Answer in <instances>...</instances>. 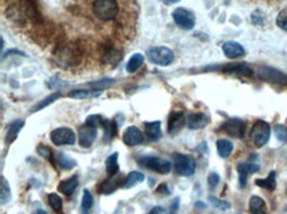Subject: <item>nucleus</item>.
Segmentation results:
<instances>
[{
  "label": "nucleus",
  "mask_w": 287,
  "mask_h": 214,
  "mask_svg": "<svg viewBox=\"0 0 287 214\" xmlns=\"http://www.w3.org/2000/svg\"><path fill=\"white\" fill-rule=\"evenodd\" d=\"M102 93V90H97V92H90V90H84V89H77L70 92V97L77 99H85V98H94L98 97Z\"/></svg>",
  "instance_id": "obj_29"
},
{
  "label": "nucleus",
  "mask_w": 287,
  "mask_h": 214,
  "mask_svg": "<svg viewBox=\"0 0 287 214\" xmlns=\"http://www.w3.org/2000/svg\"><path fill=\"white\" fill-rule=\"evenodd\" d=\"M277 25L282 31L287 32V7L280 11L279 15L277 16Z\"/></svg>",
  "instance_id": "obj_36"
},
{
  "label": "nucleus",
  "mask_w": 287,
  "mask_h": 214,
  "mask_svg": "<svg viewBox=\"0 0 287 214\" xmlns=\"http://www.w3.org/2000/svg\"><path fill=\"white\" fill-rule=\"evenodd\" d=\"M102 129L105 131V139L109 142L116 135V124L114 120H107V119H103L102 123Z\"/></svg>",
  "instance_id": "obj_28"
},
{
  "label": "nucleus",
  "mask_w": 287,
  "mask_h": 214,
  "mask_svg": "<svg viewBox=\"0 0 287 214\" xmlns=\"http://www.w3.org/2000/svg\"><path fill=\"white\" fill-rule=\"evenodd\" d=\"M143 181H144V175L142 174V172H130V174L127 175L126 179H125V181H123L122 188H125V189H130V188L135 187V185L143 183Z\"/></svg>",
  "instance_id": "obj_24"
},
{
  "label": "nucleus",
  "mask_w": 287,
  "mask_h": 214,
  "mask_svg": "<svg viewBox=\"0 0 287 214\" xmlns=\"http://www.w3.org/2000/svg\"><path fill=\"white\" fill-rule=\"evenodd\" d=\"M271 130L269 123L263 122V120H257L254 123L252 133H250V139L254 143V146L261 148V147L266 146L269 139H270Z\"/></svg>",
  "instance_id": "obj_2"
},
{
  "label": "nucleus",
  "mask_w": 287,
  "mask_h": 214,
  "mask_svg": "<svg viewBox=\"0 0 287 214\" xmlns=\"http://www.w3.org/2000/svg\"><path fill=\"white\" fill-rule=\"evenodd\" d=\"M274 133H275V136L280 142H283L287 144V127L282 126V124H278V126L274 127Z\"/></svg>",
  "instance_id": "obj_37"
},
{
  "label": "nucleus",
  "mask_w": 287,
  "mask_h": 214,
  "mask_svg": "<svg viewBox=\"0 0 287 214\" xmlns=\"http://www.w3.org/2000/svg\"><path fill=\"white\" fill-rule=\"evenodd\" d=\"M2 193H0V197H2V204L6 205L8 204L11 201V188H10V184L8 181L6 180V177L2 176Z\"/></svg>",
  "instance_id": "obj_31"
},
{
  "label": "nucleus",
  "mask_w": 287,
  "mask_h": 214,
  "mask_svg": "<svg viewBox=\"0 0 287 214\" xmlns=\"http://www.w3.org/2000/svg\"><path fill=\"white\" fill-rule=\"evenodd\" d=\"M228 135L233 136V138H243L245 135V123L243 120L238 118L228 119L221 127Z\"/></svg>",
  "instance_id": "obj_10"
},
{
  "label": "nucleus",
  "mask_w": 287,
  "mask_h": 214,
  "mask_svg": "<svg viewBox=\"0 0 287 214\" xmlns=\"http://www.w3.org/2000/svg\"><path fill=\"white\" fill-rule=\"evenodd\" d=\"M93 204H94V198H93L92 193H90L88 189H85L84 190V196H82V202H81L82 213L88 214V211L93 207Z\"/></svg>",
  "instance_id": "obj_30"
},
{
  "label": "nucleus",
  "mask_w": 287,
  "mask_h": 214,
  "mask_svg": "<svg viewBox=\"0 0 287 214\" xmlns=\"http://www.w3.org/2000/svg\"><path fill=\"white\" fill-rule=\"evenodd\" d=\"M37 214H47V211H44V210H38V211H37Z\"/></svg>",
  "instance_id": "obj_48"
},
{
  "label": "nucleus",
  "mask_w": 287,
  "mask_h": 214,
  "mask_svg": "<svg viewBox=\"0 0 287 214\" xmlns=\"http://www.w3.org/2000/svg\"><path fill=\"white\" fill-rule=\"evenodd\" d=\"M226 74H234V75H252L253 74V69L250 68L248 64H233L226 65L225 68L222 69Z\"/></svg>",
  "instance_id": "obj_17"
},
{
  "label": "nucleus",
  "mask_w": 287,
  "mask_h": 214,
  "mask_svg": "<svg viewBox=\"0 0 287 214\" xmlns=\"http://www.w3.org/2000/svg\"><path fill=\"white\" fill-rule=\"evenodd\" d=\"M185 123H187V118H185L184 112H172L170 118H168V134L170 135L179 134L181 131V129L184 127Z\"/></svg>",
  "instance_id": "obj_12"
},
{
  "label": "nucleus",
  "mask_w": 287,
  "mask_h": 214,
  "mask_svg": "<svg viewBox=\"0 0 287 214\" xmlns=\"http://www.w3.org/2000/svg\"><path fill=\"white\" fill-rule=\"evenodd\" d=\"M179 201H180V198H175L174 202H172V205H171V214H175V211L178 210Z\"/></svg>",
  "instance_id": "obj_44"
},
{
  "label": "nucleus",
  "mask_w": 287,
  "mask_h": 214,
  "mask_svg": "<svg viewBox=\"0 0 287 214\" xmlns=\"http://www.w3.org/2000/svg\"><path fill=\"white\" fill-rule=\"evenodd\" d=\"M51 140L55 146H73L75 143V134L68 127H60L52 131Z\"/></svg>",
  "instance_id": "obj_6"
},
{
  "label": "nucleus",
  "mask_w": 287,
  "mask_h": 214,
  "mask_svg": "<svg viewBox=\"0 0 287 214\" xmlns=\"http://www.w3.org/2000/svg\"><path fill=\"white\" fill-rule=\"evenodd\" d=\"M196 207H198V209H204L205 205H204V204H201V202H200V201H198L197 204H196Z\"/></svg>",
  "instance_id": "obj_47"
},
{
  "label": "nucleus",
  "mask_w": 287,
  "mask_h": 214,
  "mask_svg": "<svg viewBox=\"0 0 287 214\" xmlns=\"http://www.w3.org/2000/svg\"><path fill=\"white\" fill-rule=\"evenodd\" d=\"M48 204H49V206L53 209V210L56 211V213H61V210H62V200H61V197L58 196V194H56V193H51L48 196Z\"/></svg>",
  "instance_id": "obj_32"
},
{
  "label": "nucleus",
  "mask_w": 287,
  "mask_h": 214,
  "mask_svg": "<svg viewBox=\"0 0 287 214\" xmlns=\"http://www.w3.org/2000/svg\"><path fill=\"white\" fill-rule=\"evenodd\" d=\"M147 57L152 64L167 66V65L172 64L175 55L174 52L167 47H154L147 51Z\"/></svg>",
  "instance_id": "obj_3"
},
{
  "label": "nucleus",
  "mask_w": 287,
  "mask_h": 214,
  "mask_svg": "<svg viewBox=\"0 0 287 214\" xmlns=\"http://www.w3.org/2000/svg\"><path fill=\"white\" fill-rule=\"evenodd\" d=\"M37 152H38V155H41V156L44 157V159L52 160V151H51V148H48V147L38 146Z\"/></svg>",
  "instance_id": "obj_41"
},
{
  "label": "nucleus",
  "mask_w": 287,
  "mask_h": 214,
  "mask_svg": "<svg viewBox=\"0 0 287 214\" xmlns=\"http://www.w3.org/2000/svg\"><path fill=\"white\" fill-rule=\"evenodd\" d=\"M143 62H144V56L140 55V53H135V55L130 58V61L127 62V66H126L127 71H129V73H135V71L143 65Z\"/></svg>",
  "instance_id": "obj_27"
},
{
  "label": "nucleus",
  "mask_w": 287,
  "mask_h": 214,
  "mask_svg": "<svg viewBox=\"0 0 287 214\" xmlns=\"http://www.w3.org/2000/svg\"><path fill=\"white\" fill-rule=\"evenodd\" d=\"M98 127L93 126L90 123H86L84 126L79 127L78 130V142L79 146L84 148H89L93 146V143L96 142L97 135H98Z\"/></svg>",
  "instance_id": "obj_9"
},
{
  "label": "nucleus",
  "mask_w": 287,
  "mask_h": 214,
  "mask_svg": "<svg viewBox=\"0 0 287 214\" xmlns=\"http://www.w3.org/2000/svg\"><path fill=\"white\" fill-rule=\"evenodd\" d=\"M163 2H166V3H168V4H174V3H178V2H180V0H163Z\"/></svg>",
  "instance_id": "obj_46"
},
{
  "label": "nucleus",
  "mask_w": 287,
  "mask_h": 214,
  "mask_svg": "<svg viewBox=\"0 0 287 214\" xmlns=\"http://www.w3.org/2000/svg\"><path fill=\"white\" fill-rule=\"evenodd\" d=\"M119 12L116 0H94L93 2V14L101 21H111Z\"/></svg>",
  "instance_id": "obj_1"
},
{
  "label": "nucleus",
  "mask_w": 287,
  "mask_h": 214,
  "mask_svg": "<svg viewBox=\"0 0 287 214\" xmlns=\"http://www.w3.org/2000/svg\"><path fill=\"white\" fill-rule=\"evenodd\" d=\"M208 201L212 204V206H215L216 209H220V210H228V209H230V204L228 201L219 200L215 196H209Z\"/></svg>",
  "instance_id": "obj_34"
},
{
  "label": "nucleus",
  "mask_w": 287,
  "mask_h": 214,
  "mask_svg": "<svg viewBox=\"0 0 287 214\" xmlns=\"http://www.w3.org/2000/svg\"><path fill=\"white\" fill-rule=\"evenodd\" d=\"M61 97V94L60 93H55V94H52V95H49V97H47V98L44 99V101H41L40 103H37V105L34 106V109L32 110V111H38V110H43V109H45L47 106H49V105H52V103L55 102V101H57L58 98Z\"/></svg>",
  "instance_id": "obj_33"
},
{
  "label": "nucleus",
  "mask_w": 287,
  "mask_h": 214,
  "mask_svg": "<svg viewBox=\"0 0 287 214\" xmlns=\"http://www.w3.org/2000/svg\"><path fill=\"white\" fill-rule=\"evenodd\" d=\"M77 187H78V177L72 176L70 179H66V180L58 184V192H61L66 196H70V194L74 193Z\"/></svg>",
  "instance_id": "obj_19"
},
{
  "label": "nucleus",
  "mask_w": 287,
  "mask_h": 214,
  "mask_svg": "<svg viewBox=\"0 0 287 214\" xmlns=\"http://www.w3.org/2000/svg\"><path fill=\"white\" fill-rule=\"evenodd\" d=\"M139 165L143 168H147L151 170H156L157 174L168 175L171 172V163L168 160L160 159L155 156H146L143 159H139Z\"/></svg>",
  "instance_id": "obj_5"
},
{
  "label": "nucleus",
  "mask_w": 287,
  "mask_h": 214,
  "mask_svg": "<svg viewBox=\"0 0 287 214\" xmlns=\"http://www.w3.org/2000/svg\"><path fill=\"white\" fill-rule=\"evenodd\" d=\"M222 52L226 57L229 58H238L241 56L245 55V49L241 44L236 42V41H228L222 45Z\"/></svg>",
  "instance_id": "obj_16"
},
{
  "label": "nucleus",
  "mask_w": 287,
  "mask_h": 214,
  "mask_svg": "<svg viewBox=\"0 0 287 214\" xmlns=\"http://www.w3.org/2000/svg\"><path fill=\"white\" fill-rule=\"evenodd\" d=\"M123 177L120 175H115V176H110L109 180L103 181L99 187V193L110 194L114 193L116 189L123 185Z\"/></svg>",
  "instance_id": "obj_15"
},
{
  "label": "nucleus",
  "mask_w": 287,
  "mask_h": 214,
  "mask_svg": "<svg viewBox=\"0 0 287 214\" xmlns=\"http://www.w3.org/2000/svg\"><path fill=\"white\" fill-rule=\"evenodd\" d=\"M156 192H157V193H160V194H166V196H168V194L171 193L166 184H160V185L156 188Z\"/></svg>",
  "instance_id": "obj_42"
},
{
  "label": "nucleus",
  "mask_w": 287,
  "mask_h": 214,
  "mask_svg": "<svg viewBox=\"0 0 287 214\" xmlns=\"http://www.w3.org/2000/svg\"><path fill=\"white\" fill-rule=\"evenodd\" d=\"M56 160H57V164L62 169H72V168H74V166L77 165L75 160L72 159V157H69L68 155H65L64 152H58L57 156H56Z\"/></svg>",
  "instance_id": "obj_26"
},
{
  "label": "nucleus",
  "mask_w": 287,
  "mask_h": 214,
  "mask_svg": "<svg viewBox=\"0 0 287 214\" xmlns=\"http://www.w3.org/2000/svg\"><path fill=\"white\" fill-rule=\"evenodd\" d=\"M258 75L263 81L275 83V85H287V74L282 73L278 69L270 68V66H261L258 69Z\"/></svg>",
  "instance_id": "obj_8"
},
{
  "label": "nucleus",
  "mask_w": 287,
  "mask_h": 214,
  "mask_svg": "<svg viewBox=\"0 0 287 214\" xmlns=\"http://www.w3.org/2000/svg\"><path fill=\"white\" fill-rule=\"evenodd\" d=\"M11 55H20V56H23V57H25V55L23 53V52L16 51V49H11V51H8V52H6V53H4L3 58L6 57V56H11Z\"/></svg>",
  "instance_id": "obj_43"
},
{
  "label": "nucleus",
  "mask_w": 287,
  "mask_h": 214,
  "mask_svg": "<svg viewBox=\"0 0 287 214\" xmlns=\"http://www.w3.org/2000/svg\"><path fill=\"white\" fill-rule=\"evenodd\" d=\"M211 119L208 115H205L202 112H195V114H189L187 116V126L191 130H201L205 126H208Z\"/></svg>",
  "instance_id": "obj_14"
},
{
  "label": "nucleus",
  "mask_w": 287,
  "mask_h": 214,
  "mask_svg": "<svg viewBox=\"0 0 287 214\" xmlns=\"http://www.w3.org/2000/svg\"><path fill=\"white\" fill-rule=\"evenodd\" d=\"M103 119L101 115H90L88 116V119H86V123H90V124H93V126L96 127H102V123H103Z\"/></svg>",
  "instance_id": "obj_38"
},
{
  "label": "nucleus",
  "mask_w": 287,
  "mask_h": 214,
  "mask_svg": "<svg viewBox=\"0 0 287 214\" xmlns=\"http://www.w3.org/2000/svg\"><path fill=\"white\" fill-rule=\"evenodd\" d=\"M146 135L150 140H159L161 138V124L159 120L156 122H146L144 123Z\"/></svg>",
  "instance_id": "obj_20"
},
{
  "label": "nucleus",
  "mask_w": 287,
  "mask_h": 214,
  "mask_svg": "<svg viewBox=\"0 0 287 214\" xmlns=\"http://www.w3.org/2000/svg\"><path fill=\"white\" fill-rule=\"evenodd\" d=\"M164 213V209L161 206H155L151 209V211L148 214H163Z\"/></svg>",
  "instance_id": "obj_45"
},
{
  "label": "nucleus",
  "mask_w": 287,
  "mask_h": 214,
  "mask_svg": "<svg viewBox=\"0 0 287 214\" xmlns=\"http://www.w3.org/2000/svg\"><path fill=\"white\" fill-rule=\"evenodd\" d=\"M220 183V176L216 172H212V174H209L208 176V185L211 189H215Z\"/></svg>",
  "instance_id": "obj_39"
},
{
  "label": "nucleus",
  "mask_w": 287,
  "mask_h": 214,
  "mask_svg": "<svg viewBox=\"0 0 287 214\" xmlns=\"http://www.w3.org/2000/svg\"><path fill=\"white\" fill-rule=\"evenodd\" d=\"M175 169L180 176H192L196 170V161L191 155L184 153H175L174 155Z\"/></svg>",
  "instance_id": "obj_4"
},
{
  "label": "nucleus",
  "mask_w": 287,
  "mask_h": 214,
  "mask_svg": "<svg viewBox=\"0 0 287 214\" xmlns=\"http://www.w3.org/2000/svg\"><path fill=\"white\" fill-rule=\"evenodd\" d=\"M260 169L261 166L258 165V164L253 163V161H243V163H239L238 165H237V170H238L239 177V187L245 188L248 177H249L250 175L260 172Z\"/></svg>",
  "instance_id": "obj_11"
},
{
  "label": "nucleus",
  "mask_w": 287,
  "mask_h": 214,
  "mask_svg": "<svg viewBox=\"0 0 287 214\" xmlns=\"http://www.w3.org/2000/svg\"><path fill=\"white\" fill-rule=\"evenodd\" d=\"M250 214H267V207L265 201L258 196H253L249 201Z\"/></svg>",
  "instance_id": "obj_21"
},
{
  "label": "nucleus",
  "mask_w": 287,
  "mask_h": 214,
  "mask_svg": "<svg viewBox=\"0 0 287 214\" xmlns=\"http://www.w3.org/2000/svg\"><path fill=\"white\" fill-rule=\"evenodd\" d=\"M275 177H277V174H275V170H271L269 176L266 179H257L256 184L258 187L263 188V189H267V190H275L277 188V181H275Z\"/></svg>",
  "instance_id": "obj_23"
},
{
  "label": "nucleus",
  "mask_w": 287,
  "mask_h": 214,
  "mask_svg": "<svg viewBox=\"0 0 287 214\" xmlns=\"http://www.w3.org/2000/svg\"><path fill=\"white\" fill-rule=\"evenodd\" d=\"M114 83V81L113 79H107V78H105V79H102V81H98V82H94L92 85V89H105V88H109L110 85H113Z\"/></svg>",
  "instance_id": "obj_40"
},
{
  "label": "nucleus",
  "mask_w": 287,
  "mask_h": 214,
  "mask_svg": "<svg viewBox=\"0 0 287 214\" xmlns=\"http://www.w3.org/2000/svg\"><path fill=\"white\" fill-rule=\"evenodd\" d=\"M120 58H122V55H120L119 52L110 49V51H107L106 53H105L103 61L109 62V64H116V62L120 61Z\"/></svg>",
  "instance_id": "obj_35"
},
{
  "label": "nucleus",
  "mask_w": 287,
  "mask_h": 214,
  "mask_svg": "<svg viewBox=\"0 0 287 214\" xmlns=\"http://www.w3.org/2000/svg\"><path fill=\"white\" fill-rule=\"evenodd\" d=\"M216 147H217V153L219 156H221L222 159H226L232 155L233 150H234V146L230 140L226 139H220L219 142L216 143Z\"/></svg>",
  "instance_id": "obj_22"
},
{
  "label": "nucleus",
  "mask_w": 287,
  "mask_h": 214,
  "mask_svg": "<svg viewBox=\"0 0 287 214\" xmlns=\"http://www.w3.org/2000/svg\"><path fill=\"white\" fill-rule=\"evenodd\" d=\"M24 120H20V119H19V120H14V122H11L10 124H8L7 134H6V142H7L8 144H11V143L16 139L19 133L21 131V129L24 127Z\"/></svg>",
  "instance_id": "obj_18"
},
{
  "label": "nucleus",
  "mask_w": 287,
  "mask_h": 214,
  "mask_svg": "<svg viewBox=\"0 0 287 214\" xmlns=\"http://www.w3.org/2000/svg\"><path fill=\"white\" fill-rule=\"evenodd\" d=\"M123 143L129 147L139 146L143 143V134L138 127L131 126L126 130V133L123 135Z\"/></svg>",
  "instance_id": "obj_13"
},
{
  "label": "nucleus",
  "mask_w": 287,
  "mask_h": 214,
  "mask_svg": "<svg viewBox=\"0 0 287 214\" xmlns=\"http://www.w3.org/2000/svg\"><path fill=\"white\" fill-rule=\"evenodd\" d=\"M172 17H174V21L176 23V25H179L181 29L191 31V29L195 28V15L192 14L191 11L185 10V8H176L172 12Z\"/></svg>",
  "instance_id": "obj_7"
},
{
  "label": "nucleus",
  "mask_w": 287,
  "mask_h": 214,
  "mask_svg": "<svg viewBox=\"0 0 287 214\" xmlns=\"http://www.w3.org/2000/svg\"><path fill=\"white\" fill-rule=\"evenodd\" d=\"M106 172L109 176H115L119 174V164H118V153H111L106 159Z\"/></svg>",
  "instance_id": "obj_25"
}]
</instances>
